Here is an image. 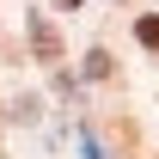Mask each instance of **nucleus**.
I'll use <instances>...</instances> for the list:
<instances>
[{
	"instance_id": "obj_3",
	"label": "nucleus",
	"mask_w": 159,
	"mask_h": 159,
	"mask_svg": "<svg viewBox=\"0 0 159 159\" xmlns=\"http://www.w3.org/2000/svg\"><path fill=\"white\" fill-rule=\"evenodd\" d=\"M61 6H67V12H74V6H80V0H61Z\"/></svg>"
},
{
	"instance_id": "obj_2",
	"label": "nucleus",
	"mask_w": 159,
	"mask_h": 159,
	"mask_svg": "<svg viewBox=\"0 0 159 159\" xmlns=\"http://www.w3.org/2000/svg\"><path fill=\"white\" fill-rule=\"evenodd\" d=\"M135 37H141V43H147V49H159V19H153V12H147V19H141V25H135Z\"/></svg>"
},
{
	"instance_id": "obj_1",
	"label": "nucleus",
	"mask_w": 159,
	"mask_h": 159,
	"mask_svg": "<svg viewBox=\"0 0 159 159\" xmlns=\"http://www.w3.org/2000/svg\"><path fill=\"white\" fill-rule=\"evenodd\" d=\"M31 43H37V55H43V61H61V43H55V31H49L43 19H31Z\"/></svg>"
}]
</instances>
